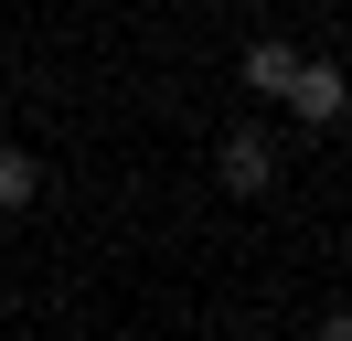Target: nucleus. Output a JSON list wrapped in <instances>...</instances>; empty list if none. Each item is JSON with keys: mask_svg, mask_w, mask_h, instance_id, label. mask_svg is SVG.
Returning <instances> with one entry per match:
<instances>
[{"mask_svg": "<svg viewBox=\"0 0 352 341\" xmlns=\"http://www.w3.org/2000/svg\"><path fill=\"white\" fill-rule=\"evenodd\" d=\"M214 182L235 192V203H267V192H278V139H267L256 118H245V128H224V149H214Z\"/></svg>", "mask_w": 352, "mask_h": 341, "instance_id": "nucleus-1", "label": "nucleus"}, {"mask_svg": "<svg viewBox=\"0 0 352 341\" xmlns=\"http://www.w3.org/2000/svg\"><path fill=\"white\" fill-rule=\"evenodd\" d=\"M278 96H288V118H299V128H342V107H352V96H342V64H299Z\"/></svg>", "mask_w": 352, "mask_h": 341, "instance_id": "nucleus-2", "label": "nucleus"}, {"mask_svg": "<svg viewBox=\"0 0 352 341\" xmlns=\"http://www.w3.org/2000/svg\"><path fill=\"white\" fill-rule=\"evenodd\" d=\"M32 192H43V160L32 149H0V213H32Z\"/></svg>", "mask_w": 352, "mask_h": 341, "instance_id": "nucleus-3", "label": "nucleus"}, {"mask_svg": "<svg viewBox=\"0 0 352 341\" xmlns=\"http://www.w3.org/2000/svg\"><path fill=\"white\" fill-rule=\"evenodd\" d=\"M288 75H299V54H288L278 32H267V43H245V85H256V96H278Z\"/></svg>", "mask_w": 352, "mask_h": 341, "instance_id": "nucleus-4", "label": "nucleus"}, {"mask_svg": "<svg viewBox=\"0 0 352 341\" xmlns=\"http://www.w3.org/2000/svg\"><path fill=\"white\" fill-rule=\"evenodd\" d=\"M309 341H352V320H342V309H331V320H320V331H309Z\"/></svg>", "mask_w": 352, "mask_h": 341, "instance_id": "nucleus-5", "label": "nucleus"}, {"mask_svg": "<svg viewBox=\"0 0 352 341\" xmlns=\"http://www.w3.org/2000/svg\"><path fill=\"white\" fill-rule=\"evenodd\" d=\"M245 341H278V331H245Z\"/></svg>", "mask_w": 352, "mask_h": 341, "instance_id": "nucleus-6", "label": "nucleus"}]
</instances>
